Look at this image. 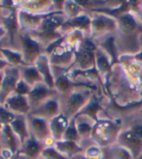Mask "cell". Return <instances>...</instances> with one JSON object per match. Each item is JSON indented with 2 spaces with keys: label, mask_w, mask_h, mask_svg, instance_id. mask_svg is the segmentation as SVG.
<instances>
[{
  "label": "cell",
  "mask_w": 142,
  "mask_h": 159,
  "mask_svg": "<svg viewBox=\"0 0 142 159\" xmlns=\"http://www.w3.org/2000/svg\"><path fill=\"white\" fill-rule=\"evenodd\" d=\"M121 132V124L111 120H99L94 123L91 137L93 138L97 146L110 147L117 143Z\"/></svg>",
  "instance_id": "1"
},
{
  "label": "cell",
  "mask_w": 142,
  "mask_h": 159,
  "mask_svg": "<svg viewBox=\"0 0 142 159\" xmlns=\"http://www.w3.org/2000/svg\"><path fill=\"white\" fill-rule=\"evenodd\" d=\"M92 96V95L91 92L86 89L82 90L73 89L68 92L67 98L64 102V111L61 113L70 120L71 118L75 117L78 113L86 106Z\"/></svg>",
  "instance_id": "2"
},
{
  "label": "cell",
  "mask_w": 142,
  "mask_h": 159,
  "mask_svg": "<svg viewBox=\"0 0 142 159\" xmlns=\"http://www.w3.org/2000/svg\"><path fill=\"white\" fill-rule=\"evenodd\" d=\"M117 29L118 22L115 18L103 13H97L94 17L92 18L90 28L91 39H97L106 36L107 34L113 32Z\"/></svg>",
  "instance_id": "3"
},
{
  "label": "cell",
  "mask_w": 142,
  "mask_h": 159,
  "mask_svg": "<svg viewBox=\"0 0 142 159\" xmlns=\"http://www.w3.org/2000/svg\"><path fill=\"white\" fill-rule=\"evenodd\" d=\"M21 44V54L26 65H33L35 60L43 54L42 46L39 40L32 37L27 32L20 36Z\"/></svg>",
  "instance_id": "4"
},
{
  "label": "cell",
  "mask_w": 142,
  "mask_h": 159,
  "mask_svg": "<svg viewBox=\"0 0 142 159\" xmlns=\"http://www.w3.org/2000/svg\"><path fill=\"white\" fill-rule=\"evenodd\" d=\"M117 144L128 149L133 159H137L142 153V137L138 136L130 128L120 132L117 139Z\"/></svg>",
  "instance_id": "5"
},
{
  "label": "cell",
  "mask_w": 142,
  "mask_h": 159,
  "mask_svg": "<svg viewBox=\"0 0 142 159\" xmlns=\"http://www.w3.org/2000/svg\"><path fill=\"white\" fill-rule=\"evenodd\" d=\"M21 78L19 67L10 66L4 70V77L0 89V105H3L5 100L15 92V87Z\"/></svg>",
  "instance_id": "6"
},
{
  "label": "cell",
  "mask_w": 142,
  "mask_h": 159,
  "mask_svg": "<svg viewBox=\"0 0 142 159\" xmlns=\"http://www.w3.org/2000/svg\"><path fill=\"white\" fill-rule=\"evenodd\" d=\"M26 120L30 135L34 136L40 142L44 143V141L51 137L49 120L40 116H32L30 114L26 116Z\"/></svg>",
  "instance_id": "7"
},
{
  "label": "cell",
  "mask_w": 142,
  "mask_h": 159,
  "mask_svg": "<svg viewBox=\"0 0 142 159\" xmlns=\"http://www.w3.org/2000/svg\"><path fill=\"white\" fill-rule=\"evenodd\" d=\"M54 92H57V91L54 89H50L44 82L37 83L34 85L31 86V89L27 95L31 111L37 108L39 105H41L47 99L54 96Z\"/></svg>",
  "instance_id": "8"
},
{
  "label": "cell",
  "mask_w": 142,
  "mask_h": 159,
  "mask_svg": "<svg viewBox=\"0 0 142 159\" xmlns=\"http://www.w3.org/2000/svg\"><path fill=\"white\" fill-rule=\"evenodd\" d=\"M2 106L16 116H27L31 111L27 96H22L16 93L11 94L5 100Z\"/></svg>",
  "instance_id": "9"
},
{
  "label": "cell",
  "mask_w": 142,
  "mask_h": 159,
  "mask_svg": "<svg viewBox=\"0 0 142 159\" xmlns=\"http://www.w3.org/2000/svg\"><path fill=\"white\" fill-rule=\"evenodd\" d=\"M60 113V103L57 96H53L44 101L41 105H39L37 108L32 110L29 114L32 116L43 117L47 120H50V119L57 116Z\"/></svg>",
  "instance_id": "10"
},
{
  "label": "cell",
  "mask_w": 142,
  "mask_h": 159,
  "mask_svg": "<svg viewBox=\"0 0 142 159\" xmlns=\"http://www.w3.org/2000/svg\"><path fill=\"white\" fill-rule=\"evenodd\" d=\"M116 20L118 22V30L125 35H130L136 32L138 29L142 30L136 15L131 10L121 14Z\"/></svg>",
  "instance_id": "11"
},
{
  "label": "cell",
  "mask_w": 142,
  "mask_h": 159,
  "mask_svg": "<svg viewBox=\"0 0 142 159\" xmlns=\"http://www.w3.org/2000/svg\"><path fill=\"white\" fill-rule=\"evenodd\" d=\"M34 65L40 73L43 82L48 85L50 89H54V75L52 71V65L49 59V55L47 53H43L39 57L35 62Z\"/></svg>",
  "instance_id": "12"
},
{
  "label": "cell",
  "mask_w": 142,
  "mask_h": 159,
  "mask_svg": "<svg viewBox=\"0 0 142 159\" xmlns=\"http://www.w3.org/2000/svg\"><path fill=\"white\" fill-rule=\"evenodd\" d=\"M43 149V143L36 139L32 135H30V137L23 144L21 145L18 153L28 159H40Z\"/></svg>",
  "instance_id": "13"
},
{
  "label": "cell",
  "mask_w": 142,
  "mask_h": 159,
  "mask_svg": "<svg viewBox=\"0 0 142 159\" xmlns=\"http://www.w3.org/2000/svg\"><path fill=\"white\" fill-rule=\"evenodd\" d=\"M69 124V119L60 113L57 116L49 120V127H50V133L51 137L54 141H59L64 137V134Z\"/></svg>",
  "instance_id": "14"
},
{
  "label": "cell",
  "mask_w": 142,
  "mask_h": 159,
  "mask_svg": "<svg viewBox=\"0 0 142 159\" xmlns=\"http://www.w3.org/2000/svg\"><path fill=\"white\" fill-rule=\"evenodd\" d=\"M54 146L62 155L68 159L74 157L77 154L83 153L85 152V148L79 145L78 142H73V141H65V140L56 141Z\"/></svg>",
  "instance_id": "15"
},
{
  "label": "cell",
  "mask_w": 142,
  "mask_h": 159,
  "mask_svg": "<svg viewBox=\"0 0 142 159\" xmlns=\"http://www.w3.org/2000/svg\"><path fill=\"white\" fill-rule=\"evenodd\" d=\"M10 126L13 132L16 134V136L18 137L21 145L23 144L30 137L26 116H16L15 119L12 121Z\"/></svg>",
  "instance_id": "16"
},
{
  "label": "cell",
  "mask_w": 142,
  "mask_h": 159,
  "mask_svg": "<svg viewBox=\"0 0 142 159\" xmlns=\"http://www.w3.org/2000/svg\"><path fill=\"white\" fill-rule=\"evenodd\" d=\"M101 110H102V108L99 104V101L97 100V98L94 96V95H92L91 99L89 100V102L87 103L86 106L78 113V115L76 116L89 117L92 121L97 123L99 120V118L97 117V115Z\"/></svg>",
  "instance_id": "17"
},
{
  "label": "cell",
  "mask_w": 142,
  "mask_h": 159,
  "mask_svg": "<svg viewBox=\"0 0 142 159\" xmlns=\"http://www.w3.org/2000/svg\"><path fill=\"white\" fill-rule=\"evenodd\" d=\"M94 61H96V69L97 73L102 75H110L112 71V62L108 55L102 51L100 48H97L94 53Z\"/></svg>",
  "instance_id": "18"
},
{
  "label": "cell",
  "mask_w": 142,
  "mask_h": 159,
  "mask_svg": "<svg viewBox=\"0 0 142 159\" xmlns=\"http://www.w3.org/2000/svg\"><path fill=\"white\" fill-rule=\"evenodd\" d=\"M1 133H2V137H3V140L5 143L4 148L10 149L14 155L17 154L20 150V148H21V143H20L18 137L16 136V134L13 132L11 126L9 124L3 125Z\"/></svg>",
  "instance_id": "19"
},
{
  "label": "cell",
  "mask_w": 142,
  "mask_h": 159,
  "mask_svg": "<svg viewBox=\"0 0 142 159\" xmlns=\"http://www.w3.org/2000/svg\"><path fill=\"white\" fill-rule=\"evenodd\" d=\"M20 72H21V78L25 80L31 86L37 83L43 82V79L34 64L21 66V69H20Z\"/></svg>",
  "instance_id": "20"
},
{
  "label": "cell",
  "mask_w": 142,
  "mask_h": 159,
  "mask_svg": "<svg viewBox=\"0 0 142 159\" xmlns=\"http://www.w3.org/2000/svg\"><path fill=\"white\" fill-rule=\"evenodd\" d=\"M0 53H1L2 57L9 63L11 66L19 67V66L26 65L25 61H23L21 52L12 50V49H9V48H0Z\"/></svg>",
  "instance_id": "21"
},
{
  "label": "cell",
  "mask_w": 142,
  "mask_h": 159,
  "mask_svg": "<svg viewBox=\"0 0 142 159\" xmlns=\"http://www.w3.org/2000/svg\"><path fill=\"white\" fill-rule=\"evenodd\" d=\"M100 49L103 51L109 58L111 59L112 64L114 65L115 63H119V57H118L117 47H116V41L113 36H107L106 39L100 44Z\"/></svg>",
  "instance_id": "22"
},
{
  "label": "cell",
  "mask_w": 142,
  "mask_h": 159,
  "mask_svg": "<svg viewBox=\"0 0 142 159\" xmlns=\"http://www.w3.org/2000/svg\"><path fill=\"white\" fill-rule=\"evenodd\" d=\"M4 28L9 35L11 42L13 43V40L17 31L20 29L19 20H18V14L17 11H12L9 15L4 18Z\"/></svg>",
  "instance_id": "23"
},
{
  "label": "cell",
  "mask_w": 142,
  "mask_h": 159,
  "mask_svg": "<svg viewBox=\"0 0 142 159\" xmlns=\"http://www.w3.org/2000/svg\"><path fill=\"white\" fill-rule=\"evenodd\" d=\"M91 23H92V18L91 16L87 15L85 13H82L77 17L73 19H69L64 22V25H67L69 26H72L74 28H79V29H86L89 30L91 28Z\"/></svg>",
  "instance_id": "24"
},
{
  "label": "cell",
  "mask_w": 142,
  "mask_h": 159,
  "mask_svg": "<svg viewBox=\"0 0 142 159\" xmlns=\"http://www.w3.org/2000/svg\"><path fill=\"white\" fill-rule=\"evenodd\" d=\"M75 120H76V127L80 138L83 136H87V135L91 136L94 126L93 124L96 122L86 116H76Z\"/></svg>",
  "instance_id": "25"
},
{
  "label": "cell",
  "mask_w": 142,
  "mask_h": 159,
  "mask_svg": "<svg viewBox=\"0 0 142 159\" xmlns=\"http://www.w3.org/2000/svg\"><path fill=\"white\" fill-rule=\"evenodd\" d=\"M74 84L66 74H61L59 77L54 78V90L57 92L66 93L74 89Z\"/></svg>",
  "instance_id": "26"
},
{
  "label": "cell",
  "mask_w": 142,
  "mask_h": 159,
  "mask_svg": "<svg viewBox=\"0 0 142 159\" xmlns=\"http://www.w3.org/2000/svg\"><path fill=\"white\" fill-rule=\"evenodd\" d=\"M109 154L111 159H133L129 150L117 143L109 147Z\"/></svg>",
  "instance_id": "27"
},
{
  "label": "cell",
  "mask_w": 142,
  "mask_h": 159,
  "mask_svg": "<svg viewBox=\"0 0 142 159\" xmlns=\"http://www.w3.org/2000/svg\"><path fill=\"white\" fill-rule=\"evenodd\" d=\"M64 15L69 19H73L77 16L83 13L82 7L79 4V2H73V1H66L64 2Z\"/></svg>",
  "instance_id": "28"
},
{
  "label": "cell",
  "mask_w": 142,
  "mask_h": 159,
  "mask_svg": "<svg viewBox=\"0 0 142 159\" xmlns=\"http://www.w3.org/2000/svg\"><path fill=\"white\" fill-rule=\"evenodd\" d=\"M61 140H65V141H73V142H79L80 140V136H79V133L76 127V120L75 117L71 118L69 120V124L67 126V128L64 134V137Z\"/></svg>",
  "instance_id": "29"
},
{
  "label": "cell",
  "mask_w": 142,
  "mask_h": 159,
  "mask_svg": "<svg viewBox=\"0 0 142 159\" xmlns=\"http://www.w3.org/2000/svg\"><path fill=\"white\" fill-rule=\"evenodd\" d=\"M87 159H104V152L103 149L99 146H91L85 148L83 152Z\"/></svg>",
  "instance_id": "30"
},
{
  "label": "cell",
  "mask_w": 142,
  "mask_h": 159,
  "mask_svg": "<svg viewBox=\"0 0 142 159\" xmlns=\"http://www.w3.org/2000/svg\"><path fill=\"white\" fill-rule=\"evenodd\" d=\"M40 159H68L62 155L54 146L44 147Z\"/></svg>",
  "instance_id": "31"
},
{
  "label": "cell",
  "mask_w": 142,
  "mask_h": 159,
  "mask_svg": "<svg viewBox=\"0 0 142 159\" xmlns=\"http://www.w3.org/2000/svg\"><path fill=\"white\" fill-rule=\"evenodd\" d=\"M16 115L8 111L6 108L0 105V123L2 125H8L11 124L12 121L15 119Z\"/></svg>",
  "instance_id": "32"
},
{
  "label": "cell",
  "mask_w": 142,
  "mask_h": 159,
  "mask_svg": "<svg viewBox=\"0 0 142 159\" xmlns=\"http://www.w3.org/2000/svg\"><path fill=\"white\" fill-rule=\"evenodd\" d=\"M30 89H31V85H29L23 79L20 78L17 84H16L14 93L19 94V95H22V96H27Z\"/></svg>",
  "instance_id": "33"
},
{
  "label": "cell",
  "mask_w": 142,
  "mask_h": 159,
  "mask_svg": "<svg viewBox=\"0 0 142 159\" xmlns=\"http://www.w3.org/2000/svg\"><path fill=\"white\" fill-rule=\"evenodd\" d=\"M14 156L10 149L6 148H2L0 149V159H11Z\"/></svg>",
  "instance_id": "34"
},
{
  "label": "cell",
  "mask_w": 142,
  "mask_h": 159,
  "mask_svg": "<svg viewBox=\"0 0 142 159\" xmlns=\"http://www.w3.org/2000/svg\"><path fill=\"white\" fill-rule=\"evenodd\" d=\"M10 66L11 65L3 57H0V71H3V70H5L6 68L10 67Z\"/></svg>",
  "instance_id": "35"
},
{
  "label": "cell",
  "mask_w": 142,
  "mask_h": 159,
  "mask_svg": "<svg viewBox=\"0 0 142 159\" xmlns=\"http://www.w3.org/2000/svg\"><path fill=\"white\" fill-rule=\"evenodd\" d=\"M70 159H87V158L85 157L84 153H80V154H77V155H75L74 157L70 158Z\"/></svg>",
  "instance_id": "36"
},
{
  "label": "cell",
  "mask_w": 142,
  "mask_h": 159,
  "mask_svg": "<svg viewBox=\"0 0 142 159\" xmlns=\"http://www.w3.org/2000/svg\"><path fill=\"white\" fill-rule=\"evenodd\" d=\"M3 77H4V70L0 71V89H1V84H2V81H3Z\"/></svg>",
  "instance_id": "37"
},
{
  "label": "cell",
  "mask_w": 142,
  "mask_h": 159,
  "mask_svg": "<svg viewBox=\"0 0 142 159\" xmlns=\"http://www.w3.org/2000/svg\"><path fill=\"white\" fill-rule=\"evenodd\" d=\"M11 159H21V158H20L19 154L17 153V154H15V155H14V156H13V157H12Z\"/></svg>",
  "instance_id": "38"
},
{
  "label": "cell",
  "mask_w": 142,
  "mask_h": 159,
  "mask_svg": "<svg viewBox=\"0 0 142 159\" xmlns=\"http://www.w3.org/2000/svg\"><path fill=\"white\" fill-rule=\"evenodd\" d=\"M2 128H3V125H2L1 123H0V132L2 131Z\"/></svg>",
  "instance_id": "39"
},
{
  "label": "cell",
  "mask_w": 142,
  "mask_h": 159,
  "mask_svg": "<svg viewBox=\"0 0 142 159\" xmlns=\"http://www.w3.org/2000/svg\"><path fill=\"white\" fill-rule=\"evenodd\" d=\"M139 7H140V9L142 10V2H140V3H139Z\"/></svg>",
  "instance_id": "40"
},
{
  "label": "cell",
  "mask_w": 142,
  "mask_h": 159,
  "mask_svg": "<svg viewBox=\"0 0 142 159\" xmlns=\"http://www.w3.org/2000/svg\"><path fill=\"white\" fill-rule=\"evenodd\" d=\"M137 159H142V153L138 156V158H137Z\"/></svg>",
  "instance_id": "41"
},
{
  "label": "cell",
  "mask_w": 142,
  "mask_h": 159,
  "mask_svg": "<svg viewBox=\"0 0 142 159\" xmlns=\"http://www.w3.org/2000/svg\"><path fill=\"white\" fill-rule=\"evenodd\" d=\"M2 148H4V147H2V145H1V143H0V149H1Z\"/></svg>",
  "instance_id": "42"
},
{
  "label": "cell",
  "mask_w": 142,
  "mask_h": 159,
  "mask_svg": "<svg viewBox=\"0 0 142 159\" xmlns=\"http://www.w3.org/2000/svg\"><path fill=\"white\" fill-rule=\"evenodd\" d=\"M140 112H141V113H142V108H141V110H140Z\"/></svg>",
  "instance_id": "43"
}]
</instances>
